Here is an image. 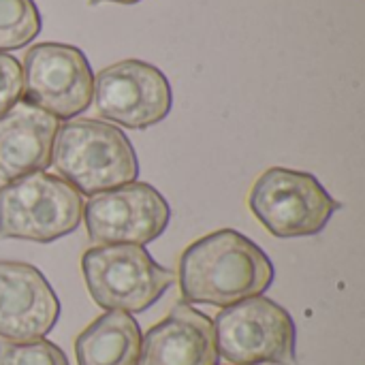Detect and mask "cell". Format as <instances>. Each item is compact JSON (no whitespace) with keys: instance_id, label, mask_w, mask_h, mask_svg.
<instances>
[{"instance_id":"obj_1","label":"cell","mask_w":365,"mask_h":365,"mask_svg":"<svg viewBox=\"0 0 365 365\" xmlns=\"http://www.w3.org/2000/svg\"><path fill=\"white\" fill-rule=\"evenodd\" d=\"M276 269L267 252L235 229H220L192 242L180 257L178 282L186 304L218 308L263 295Z\"/></svg>"},{"instance_id":"obj_2","label":"cell","mask_w":365,"mask_h":365,"mask_svg":"<svg viewBox=\"0 0 365 365\" xmlns=\"http://www.w3.org/2000/svg\"><path fill=\"white\" fill-rule=\"evenodd\" d=\"M51 167L79 195H98L139 178L130 139L103 120H66L53 139Z\"/></svg>"},{"instance_id":"obj_3","label":"cell","mask_w":365,"mask_h":365,"mask_svg":"<svg viewBox=\"0 0 365 365\" xmlns=\"http://www.w3.org/2000/svg\"><path fill=\"white\" fill-rule=\"evenodd\" d=\"M83 218L81 195L62 178L36 171L0 186V240L51 244Z\"/></svg>"},{"instance_id":"obj_4","label":"cell","mask_w":365,"mask_h":365,"mask_svg":"<svg viewBox=\"0 0 365 365\" xmlns=\"http://www.w3.org/2000/svg\"><path fill=\"white\" fill-rule=\"evenodd\" d=\"M81 272L92 302L109 310L139 314L175 282V274L152 259L145 246L103 244L83 252Z\"/></svg>"},{"instance_id":"obj_5","label":"cell","mask_w":365,"mask_h":365,"mask_svg":"<svg viewBox=\"0 0 365 365\" xmlns=\"http://www.w3.org/2000/svg\"><path fill=\"white\" fill-rule=\"evenodd\" d=\"M212 323L218 357L229 365H297V327L265 295L222 308Z\"/></svg>"},{"instance_id":"obj_6","label":"cell","mask_w":365,"mask_h":365,"mask_svg":"<svg viewBox=\"0 0 365 365\" xmlns=\"http://www.w3.org/2000/svg\"><path fill=\"white\" fill-rule=\"evenodd\" d=\"M248 207L274 237L293 240L321 233L340 203L312 173L272 167L252 184Z\"/></svg>"},{"instance_id":"obj_7","label":"cell","mask_w":365,"mask_h":365,"mask_svg":"<svg viewBox=\"0 0 365 365\" xmlns=\"http://www.w3.org/2000/svg\"><path fill=\"white\" fill-rule=\"evenodd\" d=\"M21 98L58 120H75L92 105L94 75L86 53L66 43H38L26 51Z\"/></svg>"},{"instance_id":"obj_8","label":"cell","mask_w":365,"mask_h":365,"mask_svg":"<svg viewBox=\"0 0 365 365\" xmlns=\"http://www.w3.org/2000/svg\"><path fill=\"white\" fill-rule=\"evenodd\" d=\"M171 218L167 199L148 182H130L83 203V220L96 244L145 246L158 240Z\"/></svg>"},{"instance_id":"obj_9","label":"cell","mask_w":365,"mask_h":365,"mask_svg":"<svg viewBox=\"0 0 365 365\" xmlns=\"http://www.w3.org/2000/svg\"><path fill=\"white\" fill-rule=\"evenodd\" d=\"M94 103L101 118L143 130L163 122L173 105L169 79L143 60H122L94 77Z\"/></svg>"},{"instance_id":"obj_10","label":"cell","mask_w":365,"mask_h":365,"mask_svg":"<svg viewBox=\"0 0 365 365\" xmlns=\"http://www.w3.org/2000/svg\"><path fill=\"white\" fill-rule=\"evenodd\" d=\"M60 319V299L38 267L0 261V340L34 342Z\"/></svg>"},{"instance_id":"obj_11","label":"cell","mask_w":365,"mask_h":365,"mask_svg":"<svg viewBox=\"0 0 365 365\" xmlns=\"http://www.w3.org/2000/svg\"><path fill=\"white\" fill-rule=\"evenodd\" d=\"M214 323L186 302L141 336L137 365H218Z\"/></svg>"},{"instance_id":"obj_12","label":"cell","mask_w":365,"mask_h":365,"mask_svg":"<svg viewBox=\"0 0 365 365\" xmlns=\"http://www.w3.org/2000/svg\"><path fill=\"white\" fill-rule=\"evenodd\" d=\"M60 120L17 101L0 115V180L11 182L51 167L53 139Z\"/></svg>"},{"instance_id":"obj_13","label":"cell","mask_w":365,"mask_h":365,"mask_svg":"<svg viewBox=\"0 0 365 365\" xmlns=\"http://www.w3.org/2000/svg\"><path fill=\"white\" fill-rule=\"evenodd\" d=\"M139 349V323L122 310L101 314L75 340L77 365H137Z\"/></svg>"},{"instance_id":"obj_14","label":"cell","mask_w":365,"mask_h":365,"mask_svg":"<svg viewBox=\"0 0 365 365\" xmlns=\"http://www.w3.org/2000/svg\"><path fill=\"white\" fill-rule=\"evenodd\" d=\"M43 19L34 0H0V51L28 45L41 32Z\"/></svg>"},{"instance_id":"obj_15","label":"cell","mask_w":365,"mask_h":365,"mask_svg":"<svg viewBox=\"0 0 365 365\" xmlns=\"http://www.w3.org/2000/svg\"><path fill=\"white\" fill-rule=\"evenodd\" d=\"M0 365H71L64 351L41 338L34 342L0 340Z\"/></svg>"},{"instance_id":"obj_16","label":"cell","mask_w":365,"mask_h":365,"mask_svg":"<svg viewBox=\"0 0 365 365\" xmlns=\"http://www.w3.org/2000/svg\"><path fill=\"white\" fill-rule=\"evenodd\" d=\"M101 2H118V4H135V2H139V0H88V4H90V6H96V4H101Z\"/></svg>"}]
</instances>
